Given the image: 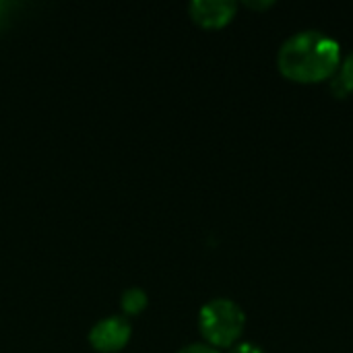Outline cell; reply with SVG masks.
<instances>
[{
    "label": "cell",
    "instance_id": "1",
    "mask_svg": "<svg viewBox=\"0 0 353 353\" xmlns=\"http://www.w3.org/2000/svg\"><path fill=\"white\" fill-rule=\"evenodd\" d=\"M341 64V46L329 33L306 29L290 35L277 52L279 72L294 83H321L333 79Z\"/></svg>",
    "mask_w": 353,
    "mask_h": 353
},
{
    "label": "cell",
    "instance_id": "2",
    "mask_svg": "<svg viewBox=\"0 0 353 353\" xmlns=\"http://www.w3.org/2000/svg\"><path fill=\"white\" fill-rule=\"evenodd\" d=\"M246 327L244 310L228 298H215L207 302L199 312V329L207 345L221 350L234 347L240 343V337Z\"/></svg>",
    "mask_w": 353,
    "mask_h": 353
},
{
    "label": "cell",
    "instance_id": "3",
    "mask_svg": "<svg viewBox=\"0 0 353 353\" xmlns=\"http://www.w3.org/2000/svg\"><path fill=\"white\" fill-rule=\"evenodd\" d=\"M130 325L120 316H110L93 325L89 331V343L95 352L116 353L124 350L130 341Z\"/></svg>",
    "mask_w": 353,
    "mask_h": 353
},
{
    "label": "cell",
    "instance_id": "4",
    "mask_svg": "<svg viewBox=\"0 0 353 353\" xmlns=\"http://www.w3.org/2000/svg\"><path fill=\"white\" fill-rule=\"evenodd\" d=\"M238 4L232 0H192L188 4L190 19L205 29H221L236 17Z\"/></svg>",
    "mask_w": 353,
    "mask_h": 353
},
{
    "label": "cell",
    "instance_id": "5",
    "mask_svg": "<svg viewBox=\"0 0 353 353\" xmlns=\"http://www.w3.org/2000/svg\"><path fill=\"white\" fill-rule=\"evenodd\" d=\"M331 89L337 97H345L353 93V52L341 60L337 72L331 79Z\"/></svg>",
    "mask_w": 353,
    "mask_h": 353
},
{
    "label": "cell",
    "instance_id": "6",
    "mask_svg": "<svg viewBox=\"0 0 353 353\" xmlns=\"http://www.w3.org/2000/svg\"><path fill=\"white\" fill-rule=\"evenodd\" d=\"M147 304H149V298L141 288H130L120 298V306L128 316H139L141 312H145Z\"/></svg>",
    "mask_w": 353,
    "mask_h": 353
},
{
    "label": "cell",
    "instance_id": "7",
    "mask_svg": "<svg viewBox=\"0 0 353 353\" xmlns=\"http://www.w3.org/2000/svg\"><path fill=\"white\" fill-rule=\"evenodd\" d=\"M228 353H265L259 345H254V343H248V341H240V343H236L234 347H230V352Z\"/></svg>",
    "mask_w": 353,
    "mask_h": 353
},
{
    "label": "cell",
    "instance_id": "8",
    "mask_svg": "<svg viewBox=\"0 0 353 353\" xmlns=\"http://www.w3.org/2000/svg\"><path fill=\"white\" fill-rule=\"evenodd\" d=\"M178 353H219V350L207 345V343H192V345H186L184 350H180Z\"/></svg>",
    "mask_w": 353,
    "mask_h": 353
},
{
    "label": "cell",
    "instance_id": "9",
    "mask_svg": "<svg viewBox=\"0 0 353 353\" xmlns=\"http://www.w3.org/2000/svg\"><path fill=\"white\" fill-rule=\"evenodd\" d=\"M248 8H252V10H265V8H271L273 6V2L271 0H267V2H244Z\"/></svg>",
    "mask_w": 353,
    "mask_h": 353
}]
</instances>
